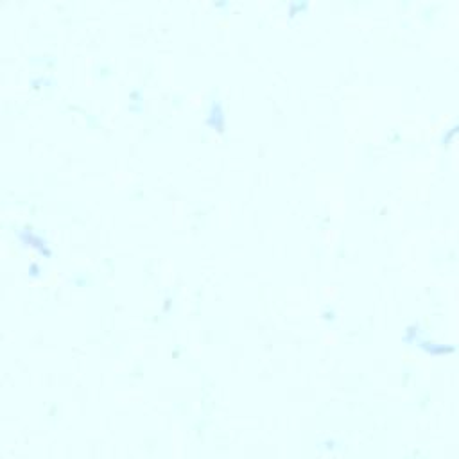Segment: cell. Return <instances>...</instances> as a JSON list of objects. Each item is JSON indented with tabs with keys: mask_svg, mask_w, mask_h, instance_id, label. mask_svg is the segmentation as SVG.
Instances as JSON below:
<instances>
[{
	"mask_svg": "<svg viewBox=\"0 0 459 459\" xmlns=\"http://www.w3.org/2000/svg\"><path fill=\"white\" fill-rule=\"evenodd\" d=\"M18 237H20V240H22V244L24 246H31V248H36V250L40 251L43 256H50L52 253H50V250L47 248V240H43L40 235H36V233H32L31 230H24V232L18 233Z\"/></svg>",
	"mask_w": 459,
	"mask_h": 459,
	"instance_id": "obj_1",
	"label": "cell"
},
{
	"mask_svg": "<svg viewBox=\"0 0 459 459\" xmlns=\"http://www.w3.org/2000/svg\"><path fill=\"white\" fill-rule=\"evenodd\" d=\"M206 124H208L210 127H212V129H215L217 133H222V131H224V113H222L221 102H217V101L212 102V106H210L208 119H206Z\"/></svg>",
	"mask_w": 459,
	"mask_h": 459,
	"instance_id": "obj_2",
	"label": "cell"
},
{
	"mask_svg": "<svg viewBox=\"0 0 459 459\" xmlns=\"http://www.w3.org/2000/svg\"><path fill=\"white\" fill-rule=\"evenodd\" d=\"M309 7V4L307 2H303V4H289V18H294L296 15H298V11H305Z\"/></svg>",
	"mask_w": 459,
	"mask_h": 459,
	"instance_id": "obj_3",
	"label": "cell"
},
{
	"mask_svg": "<svg viewBox=\"0 0 459 459\" xmlns=\"http://www.w3.org/2000/svg\"><path fill=\"white\" fill-rule=\"evenodd\" d=\"M215 7H224V6H228V2H219V4H214Z\"/></svg>",
	"mask_w": 459,
	"mask_h": 459,
	"instance_id": "obj_4",
	"label": "cell"
}]
</instances>
